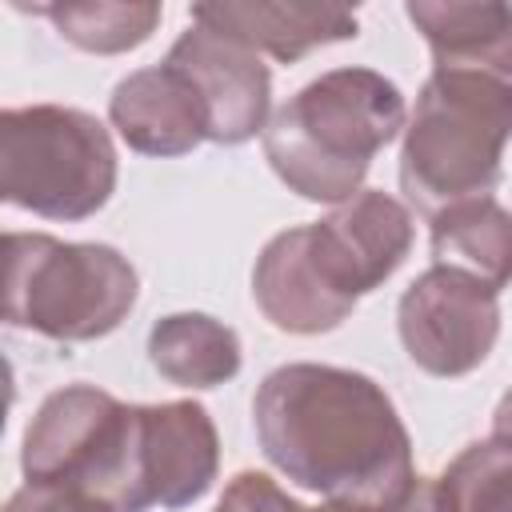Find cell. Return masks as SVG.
Returning a JSON list of instances; mask_svg holds the SVG:
<instances>
[{"label": "cell", "instance_id": "5bb4252c", "mask_svg": "<svg viewBox=\"0 0 512 512\" xmlns=\"http://www.w3.org/2000/svg\"><path fill=\"white\" fill-rule=\"evenodd\" d=\"M404 16L432 48V68L488 72L512 84V8L496 0H412Z\"/></svg>", "mask_w": 512, "mask_h": 512}, {"label": "cell", "instance_id": "8fae6325", "mask_svg": "<svg viewBox=\"0 0 512 512\" xmlns=\"http://www.w3.org/2000/svg\"><path fill=\"white\" fill-rule=\"evenodd\" d=\"M252 296L256 308L264 312V320L280 332H296V336H316V332H332L340 328L356 300L340 296L316 268L312 252H308V228H288L276 232L264 252L256 256L252 268Z\"/></svg>", "mask_w": 512, "mask_h": 512}, {"label": "cell", "instance_id": "ffe728a7", "mask_svg": "<svg viewBox=\"0 0 512 512\" xmlns=\"http://www.w3.org/2000/svg\"><path fill=\"white\" fill-rule=\"evenodd\" d=\"M4 512H108V508L64 484H24Z\"/></svg>", "mask_w": 512, "mask_h": 512}, {"label": "cell", "instance_id": "8992f818", "mask_svg": "<svg viewBox=\"0 0 512 512\" xmlns=\"http://www.w3.org/2000/svg\"><path fill=\"white\" fill-rule=\"evenodd\" d=\"M116 192L108 128L80 108L24 104L0 112V196L44 220H84Z\"/></svg>", "mask_w": 512, "mask_h": 512}, {"label": "cell", "instance_id": "ac0fdd59", "mask_svg": "<svg viewBox=\"0 0 512 512\" xmlns=\"http://www.w3.org/2000/svg\"><path fill=\"white\" fill-rule=\"evenodd\" d=\"M436 512H512V444L476 440L436 480H428Z\"/></svg>", "mask_w": 512, "mask_h": 512}, {"label": "cell", "instance_id": "603a6c76", "mask_svg": "<svg viewBox=\"0 0 512 512\" xmlns=\"http://www.w3.org/2000/svg\"><path fill=\"white\" fill-rule=\"evenodd\" d=\"M312 512H384V508H368V504H340V500H328V504H320V508H312Z\"/></svg>", "mask_w": 512, "mask_h": 512}, {"label": "cell", "instance_id": "4fadbf2b", "mask_svg": "<svg viewBox=\"0 0 512 512\" xmlns=\"http://www.w3.org/2000/svg\"><path fill=\"white\" fill-rule=\"evenodd\" d=\"M144 436H148V484L160 508L196 504L220 468V440L212 416L196 400L144 404Z\"/></svg>", "mask_w": 512, "mask_h": 512}, {"label": "cell", "instance_id": "2e32d148", "mask_svg": "<svg viewBox=\"0 0 512 512\" xmlns=\"http://www.w3.org/2000/svg\"><path fill=\"white\" fill-rule=\"evenodd\" d=\"M152 368L176 388H216L240 372V336L204 312H172L148 332Z\"/></svg>", "mask_w": 512, "mask_h": 512}, {"label": "cell", "instance_id": "9a60e30c", "mask_svg": "<svg viewBox=\"0 0 512 512\" xmlns=\"http://www.w3.org/2000/svg\"><path fill=\"white\" fill-rule=\"evenodd\" d=\"M432 260L500 292L512 284V212L492 196L432 216Z\"/></svg>", "mask_w": 512, "mask_h": 512}, {"label": "cell", "instance_id": "7402d4cb", "mask_svg": "<svg viewBox=\"0 0 512 512\" xmlns=\"http://www.w3.org/2000/svg\"><path fill=\"white\" fill-rule=\"evenodd\" d=\"M396 512H436V508H432V492H428V480H416L412 496H408V500H404Z\"/></svg>", "mask_w": 512, "mask_h": 512}, {"label": "cell", "instance_id": "52a82bcc", "mask_svg": "<svg viewBox=\"0 0 512 512\" xmlns=\"http://www.w3.org/2000/svg\"><path fill=\"white\" fill-rule=\"evenodd\" d=\"M500 292L480 280L432 264L416 276L396 308V332L416 368L428 376H468L500 336Z\"/></svg>", "mask_w": 512, "mask_h": 512}, {"label": "cell", "instance_id": "277c9868", "mask_svg": "<svg viewBox=\"0 0 512 512\" xmlns=\"http://www.w3.org/2000/svg\"><path fill=\"white\" fill-rule=\"evenodd\" d=\"M20 468L28 484L76 488L108 512L156 508L144 404H120L92 384H68L36 408L24 428Z\"/></svg>", "mask_w": 512, "mask_h": 512}, {"label": "cell", "instance_id": "e0dca14e", "mask_svg": "<svg viewBox=\"0 0 512 512\" xmlns=\"http://www.w3.org/2000/svg\"><path fill=\"white\" fill-rule=\"evenodd\" d=\"M28 12L52 20V28L68 44L96 56H116L144 44L164 16V8L152 0H76V4H36Z\"/></svg>", "mask_w": 512, "mask_h": 512}, {"label": "cell", "instance_id": "5b68a950", "mask_svg": "<svg viewBox=\"0 0 512 512\" xmlns=\"http://www.w3.org/2000/svg\"><path fill=\"white\" fill-rule=\"evenodd\" d=\"M140 292L136 268L108 244H68L44 232L4 236V320L80 344L120 328Z\"/></svg>", "mask_w": 512, "mask_h": 512}, {"label": "cell", "instance_id": "d6986e66", "mask_svg": "<svg viewBox=\"0 0 512 512\" xmlns=\"http://www.w3.org/2000/svg\"><path fill=\"white\" fill-rule=\"evenodd\" d=\"M216 512H312L292 500L272 476L264 472H236L216 504Z\"/></svg>", "mask_w": 512, "mask_h": 512}, {"label": "cell", "instance_id": "7a4b0ae2", "mask_svg": "<svg viewBox=\"0 0 512 512\" xmlns=\"http://www.w3.org/2000/svg\"><path fill=\"white\" fill-rule=\"evenodd\" d=\"M408 124L400 88L372 68H332L304 84L264 128L272 172L304 200L348 204L380 148Z\"/></svg>", "mask_w": 512, "mask_h": 512}, {"label": "cell", "instance_id": "7c38bea8", "mask_svg": "<svg viewBox=\"0 0 512 512\" xmlns=\"http://www.w3.org/2000/svg\"><path fill=\"white\" fill-rule=\"evenodd\" d=\"M192 24H204L236 44L252 48L256 56L268 52L284 64L308 56L312 48L352 40L356 12L344 4H304V0H224V4H196Z\"/></svg>", "mask_w": 512, "mask_h": 512}, {"label": "cell", "instance_id": "3957f363", "mask_svg": "<svg viewBox=\"0 0 512 512\" xmlns=\"http://www.w3.org/2000/svg\"><path fill=\"white\" fill-rule=\"evenodd\" d=\"M512 140V84L468 68H432L404 124L400 188L420 216L488 196Z\"/></svg>", "mask_w": 512, "mask_h": 512}, {"label": "cell", "instance_id": "6da1fadb", "mask_svg": "<svg viewBox=\"0 0 512 512\" xmlns=\"http://www.w3.org/2000/svg\"><path fill=\"white\" fill-rule=\"evenodd\" d=\"M252 424L268 464L324 500L396 512L420 480L396 404L364 372L284 364L256 388Z\"/></svg>", "mask_w": 512, "mask_h": 512}, {"label": "cell", "instance_id": "44dd1931", "mask_svg": "<svg viewBox=\"0 0 512 512\" xmlns=\"http://www.w3.org/2000/svg\"><path fill=\"white\" fill-rule=\"evenodd\" d=\"M492 436L512 444V388L500 396V404H496V412H492Z\"/></svg>", "mask_w": 512, "mask_h": 512}, {"label": "cell", "instance_id": "9c48e42d", "mask_svg": "<svg viewBox=\"0 0 512 512\" xmlns=\"http://www.w3.org/2000/svg\"><path fill=\"white\" fill-rule=\"evenodd\" d=\"M168 64H176L200 92L212 144H244L268 128L272 76L252 48L204 24H188L168 48Z\"/></svg>", "mask_w": 512, "mask_h": 512}, {"label": "cell", "instance_id": "30bf717a", "mask_svg": "<svg viewBox=\"0 0 512 512\" xmlns=\"http://www.w3.org/2000/svg\"><path fill=\"white\" fill-rule=\"evenodd\" d=\"M108 120L132 152L184 156L208 140V112L192 80L176 64L128 72L108 100Z\"/></svg>", "mask_w": 512, "mask_h": 512}, {"label": "cell", "instance_id": "ba28073f", "mask_svg": "<svg viewBox=\"0 0 512 512\" xmlns=\"http://www.w3.org/2000/svg\"><path fill=\"white\" fill-rule=\"evenodd\" d=\"M304 228L320 276L348 300L376 292L412 252V216L380 188L356 192L332 216Z\"/></svg>", "mask_w": 512, "mask_h": 512}]
</instances>
